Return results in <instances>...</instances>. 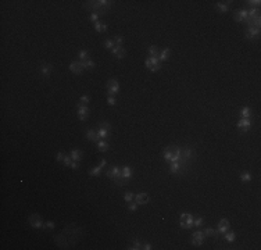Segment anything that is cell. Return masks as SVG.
Listing matches in <instances>:
<instances>
[{"label":"cell","instance_id":"4dcf8cb0","mask_svg":"<svg viewBox=\"0 0 261 250\" xmlns=\"http://www.w3.org/2000/svg\"><path fill=\"white\" fill-rule=\"evenodd\" d=\"M224 235H225L224 238H225L226 242H235V239H236V233H235L233 231H228V232H225Z\"/></svg>","mask_w":261,"mask_h":250},{"label":"cell","instance_id":"4fadbf2b","mask_svg":"<svg viewBox=\"0 0 261 250\" xmlns=\"http://www.w3.org/2000/svg\"><path fill=\"white\" fill-rule=\"evenodd\" d=\"M110 129H111L110 124H108V122H102V124H100V128L97 129V133H99V136L102 139H107Z\"/></svg>","mask_w":261,"mask_h":250},{"label":"cell","instance_id":"836d02e7","mask_svg":"<svg viewBox=\"0 0 261 250\" xmlns=\"http://www.w3.org/2000/svg\"><path fill=\"white\" fill-rule=\"evenodd\" d=\"M114 46L115 45H114V40H113V39H106L104 40V47L107 49V50H111Z\"/></svg>","mask_w":261,"mask_h":250},{"label":"cell","instance_id":"277c9868","mask_svg":"<svg viewBox=\"0 0 261 250\" xmlns=\"http://www.w3.org/2000/svg\"><path fill=\"white\" fill-rule=\"evenodd\" d=\"M193 215L189 213H182L181 214V218H179V225L182 229H189L193 226Z\"/></svg>","mask_w":261,"mask_h":250},{"label":"cell","instance_id":"7dc6e473","mask_svg":"<svg viewBox=\"0 0 261 250\" xmlns=\"http://www.w3.org/2000/svg\"><path fill=\"white\" fill-rule=\"evenodd\" d=\"M115 102H117V100H115L114 96H107V103H108L110 106H114Z\"/></svg>","mask_w":261,"mask_h":250},{"label":"cell","instance_id":"8992f818","mask_svg":"<svg viewBox=\"0 0 261 250\" xmlns=\"http://www.w3.org/2000/svg\"><path fill=\"white\" fill-rule=\"evenodd\" d=\"M161 61L158 60V57H147L146 61H144V65L150 69L151 73H157L160 68H161Z\"/></svg>","mask_w":261,"mask_h":250},{"label":"cell","instance_id":"816d5d0a","mask_svg":"<svg viewBox=\"0 0 261 250\" xmlns=\"http://www.w3.org/2000/svg\"><path fill=\"white\" fill-rule=\"evenodd\" d=\"M107 31V24L106 22H103V29H102V32H106Z\"/></svg>","mask_w":261,"mask_h":250},{"label":"cell","instance_id":"8d00e7d4","mask_svg":"<svg viewBox=\"0 0 261 250\" xmlns=\"http://www.w3.org/2000/svg\"><path fill=\"white\" fill-rule=\"evenodd\" d=\"M54 221H47V222H45V225H43V229H47V231H50V229H54Z\"/></svg>","mask_w":261,"mask_h":250},{"label":"cell","instance_id":"60d3db41","mask_svg":"<svg viewBox=\"0 0 261 250\" xmlns=\"http://www.w3.org/2000/svg\"><path fill=\"white\" fill-rule=\"evenodd\" d=\"M218 225L219 226H229V220L228 218H221L219 222H218Z\"/></svg>","mask_w":261,"mask_h":250},{"label":"cell","instance_id":"52a82bcc","mask_svg":"<svg viewBox=\"0 0 261 250\" xmlns=\"http://www.w3.org/2000/svg\"><path fill=\"white\" fill-rule=\"evenodd\" d=\"M118 92H120V84H118V81L115 78L113 79H108L107 82V96H114V95H117Z\"/></svg>","mask_w":261,"mask_h":250},{"label":"cell","instance_id":"d6a6232c","mask_svg":"<svg viewBox=\"0 0 261 250\" xmlns=\"http://www.w3.org/2000/svg\"><path fill=\"white\" fill-rule=\"evenodd\" d=\"M124 200H125L126 203H131L135 200V195H133L132 192H126L125 195H124Z\"/></svg>","mask_w":261,"mask_h":250},{"label":"cell","instance_id":"bcb514c9","mask_svg":"<svg viewBox=\"0 0 261 250\" xmlns=\"http://www.w3.org/2000/svg\"><path fill=\"white\" fill-rule=\"evenodd\" d=\"M81 103H84V104H88V103L90 102V97L88 96V95H84V96L81 97V100H79Z\"/></svg>","mask_w":261,"mask_h":250},{"label":"cell","instance_id":"83f0119b","mask_svg":"<svg viewBox=\"0 0 261 250\" xmlns=\"http://www.w3.org/2000/svg\"><path fill=\"white\" fill-rule=\"evenodd\" d=\"M240 118H252V109L250 107H243L240 110Z\"/></svg>","mask_w":261,"mask_h":250},{"label":"cell","instance_id":"74e56055","mask_svg":"<svg viewBox=\"0 0 261 250\" xmlns=\"http://www.w3.org/2000/svg\"><path fill=\"white\" fill-rule=\"evenodd\" d=\"M113 40H114V45H115V46H122L124 38L121 36V35H118V36H115V38H114V39H113Z\"/></svg>","mask_w":261,"mask_h":250},{"label":"cell","instance_id":"8fae6325","mask_svg":"<svg viewBox=\"0 0 261 250\" xmlns=\"http://www.w3.org/2000/svg\"><path fill=\"white\" fill-rule=\"evenodd\" d=\"M135 202L138 203V206H146L147 203L150 202V196L147 195L146 192H140L138 195H135Z\"/></svg>","mask_w":261,"mask_h":250},{"label":"cell","instance_id":"5b68a950","mask_svg":"<svg viewBox=\"0 0 261 250\" xmlns=\"http://www.w3.org/2000/svg\"><path fill=\"white\" fill-rule=\"evenodd\" d=\"M28 222H29V225L32 226V228L35 229H43V225H45V222H43L42 217H40L39 214H31L29 217H28Z\"/></svg>","mask_w":261,"mask_h":250},{"label":"cell","instance_id":"f907efd6","mask_svg":"<svg viewBox=\"0 0 261 250\" xmlns=\"http://www.w3.org/2000/svg\"><path fill=\"white\" fill-rule=\"evenodd\" d=\"M99 166L102 167V168H104V167L107 166V160H106V159H102V160H100V164H99Z\"/></svg>","mask_w":261,"mask_h":250},{"label":"cell","instance_id":"ffe728a7","mask_svg":"<svg viewBox=\"0 0 261 250\" xmlns=\"http://www.w3.org/2000/svg\"><path fill=\"white\" fill-rule=\"evenodd\" d=\"M69 156H71V159L74 161H81L82 157H84V153H82V150H78V149H72L69 151Z\"/></svg>","mask_w":261,"mask_h":250},{"label":"cell","instance_id":"2e32d148","mask_svg":"<svg viewBox=\"0 0 261 250\" xmlns=\"http://www.w3.org/2000/svg\"><path fill=\"white\" fill-rule=\"evenodd\" d=\"M246 18H247V10L242 9V10H237V11H235V14H233V20H235V21L243 22Z\"/></svg>","mask_w":261,"mask_h":250},{"label":"cell","instance_id":"e575fe53","mask_svg":"<svg viewBox=\"0 0 261 250\" xmlns=\"http://www.w3.org/2000/svg\"><path fill=\"white\" fill-rule=\"evenodd\" d=\"M203 222H204L203 217H197V218H195V220H193V226H196V228H200V226L203 225Z\"/></svg>","mask_w":261,"mask_h":250},{"label":"cell","instance_id":"f35d334b","mask_svg":"<svg viewBox=\"0 0 261 250\" xmlns=\"http://www.w3.org/2000/svg\"><path fill=\"white\" fill-rule=\"evenodd\" d=\"M246 3L249 4V6H252V9H253V7H254V9H255V7H258V6H260V3H261V2H260V0H249V2H246Z\"/></svg>","mask_w":261,"mask_h":250},{"label":"cell","instance_id":"e0dca14e","mask_svg":"<svg viewBox=\"0 0 261 250\" xmlns=\"http://www.w3.org/2000/svg\"><path fill=\"white\" fill-rule=\"evenodd\" d=\"M53 69H54V67L51 65V64H43L42 67L39 68V73H40V75L42 76H50V74L53 73Z\"/></svg>","mask_w":261,"mask_h":250},{"label":"cell","instance_id":"f1b7e54d","mask_svg":"<svg viewBox=\"0 0 261 250\" xmlns=\"http://www.w3.org/2000/svg\"><path fill=\"white\" fill-rule=\"evenodd\" d=\"M204 236H214V238H217V236L219 235L218 232H217V229H213V228H206L203 231Z\"/></svg>","mask_w":261,"mask_h":250},{"label":"cell","instance_id":"c3c4849f","mask_svg":"<svg viewBox=\"0 0 261 250\" xmlns=\"http://www.w3.org/2000/svg\"><path fill=\"white\" fill-rule=\"evenodd\" d=\"M71 168H72V170H79V161H74V160H72Z\"/></svg>","mask_w":261,"mask_h":250},{"label":"cell","instance_id":"9a60e30c","mask_svg":"<svg viewBox=\"0 0 261 250\" xmlns=\"http://www.w3.org/2000/svg\"><path fill=\"white\" fill-rule=\"evenodd\" d=\"M258 36H260V28H257V27H249L247 28V32H246V39L247 40H253Z\"/></svg>","mask_w":261,"mask_h":250},{"label":"cell","instance_id":"4316f807","mask_svg":"<svg viewBox=\"0 0 261 250\" xmlns=\"http://www.w3.org/2000/svg\"><path fill=\"white\" fill-rule=\"evenodd\" d=\"M239 178H240V181L242 182H244V184H247V182H250L253 179V177H252V174H250L249 171H246V172H242V174L239 175Z\"/></svg>","mask_w":261,"mask_h":250},{"label":"cell","instance_id":"7bdbcfd3","mask_svg":"<svg viewBox=\"0 0 261 250\" xmlns=\"http://www.w3.org/2000/svg\"><path fill=\"white\" fill-rule=\"evenodd\" d=\"M95 29H96V32H102V29H103V22H100V21L95 22Z\"/></svg>","mask_w":261,"mask_h":250},{"label":"cell","instance_id":"f6af8a7d","mask_svg":"<svg viewBox=\"0 0 261 250\" xmlns=\"http://www.w3.org/2000/svg\"><path fill=\"white\" fill-rule=\"evenodd\" d=\"M71 163H72V159H71V156H65V159H64V166H67V167H71Z\"/></svg>","mask_w":261,"mask_h":250},{"label":"cell","instance_id":"cb8c5ba5","mask_svg":"<svg viewBox=\"0 0 261 250\" xmlns=\"http://www.w3.org/2000/svg\"><path fill=\"white\" fill-rule=\"evenodd\" d=\"M142 247H143V243H142L140 241H138V239H133L132 243L128 246V249L129 250H139V249H142Z\"/></svg>","mask_w":261,"mask_h":250},{"label":"cell","instance_id":"681fc988","mask_svg":"<svg viewBox=\"0 0 261 250\" xmlns=\"http://www.w3.org/2000/svg\"><path fill=\"white\" fill-rule=\"evenodd\" d=\"M142 249H144V250H150V249H153V246H151L149 242H146V243H143V247Z\"/></svg>","mask_w":261,"mask_h":250},{"label":"cell","instance_id":"d590c367","mask_svg":"<svg viewBox=\"0 0 261 250\" xmlns=\"http://www.w3.org/2000/svg\"><path fill=\"white\" fill-rule=\"evenodd\" d=\"M64 159H65V153L64 151H58L56 154V160H57L58 163H64Z\"/></svg>","mask_w":261,"mask_h":250},{"label":"cell","instance_id":"7a4b0ae2","mask_svg":"<svg viewBox=\"0 0 261 250\" xmlns=\"http://www.w3.org/2000/svg\"><path fill=\"white\" fill-rule=\"evenodd\" d=\"M114 2H108V0H97V2H85L82 6L84 9L89 10L90 13H96V14L102 15L104 13H107V10H110V7L113 6Z\"/></svg>","mask_w":261,"mask_h":250},{"label":"cell","instance_id":"30bf717a","mask_svg":"<svg viewBox=\"0 0 261 250\" xmlns=\"http://www.w3.org/2000/svg\"><path fill=\"white\" fill-rule=\"evenodd\" d=\"M236 127L239 128V129H242V132H247V131H250V128H252V120H250V118H240V120L237 121Z\"/></svg>","mask_w":261,"mask_h":250},{"label":"cell","instance_id":"7402d4cb","mask_svg":"<svg viewBox=\"0 0 261 250\" xmlns=\"http://www.w3.org/2000/svg\"><path fill=\"white\" fill-rule=\"evenodd\" d=\"M121 171H122V177L125 178V179H131V178H132L133 170L131 168V167L125 166V167H122V168H121Z\"/></svg>","mask_w":261,"mask_h":250},{"label":"cell","instance_id":"5bb4252c","mask_svg":"<svg viewBox=\"0 0 261 250\" xmlns=\"http://www.w3.org/2000/svg\"><path fill=\"white\" fill-rule=\"evenodd\" d=\"M110 51H111V54L115 56L118 60H122V58L125 57V54H126V50L122 47V46H114Z\"/></svg>","mask_w":261,"mask_h":250},{"label":"cell","instance_id":"7c38bea8","mask_svg":"<svg viewBox=\"0 0 261 250\" xmlns=\"http://www.w3.org/2000/svg\"><path fill=\"white\" fill-rule=\"evenodd\" d=\"M204 239H206V236H204V233L201 231H196L195 233L192 235V244L193 246H201L204 242Z\"/></svg>","mask_w":261,"mask_h":250},{"label":"cell","instance_id":"d6986e66","mask_svg":"<svg viewBox=\"0 0 261 250\" xmlns=\"http://www.w3.org/2000/svg\"><path fill=\"white\" fill-rule=\"evenodd\" d=\"M99 133H97L96 129H88L86 131V139L90 142H95V143H97L99 142Z\"/></svg>","mask_w":261,"mask_h":250},{"label":"cell","instance_id":"ac0fdd59","mask_svg":"<svg viewBox=\"0 0 261 250\" xmlns=\"http://www.w3.org/2000/svg\"><path fill=\"white\" fill-rule=\"evenodd\" d=\"M231 3L232 2H218V3L215 4L217 10L221 13H228L229 10H231Z\"/></svg>","mask_w":261,"mask_h":250},{"label":"cell","instance_id":"3957f363","mask_svg":"<svg viewBox=\"0 0 261 250\" xmlns=\"http://www.w3.org/2000/svg\"><path fill=\"white\" fill-rule=\"evenodd\" d=\"M106 175L110 178L111 181H114L115 185H118V186H124V185L128 184V179H125V178L122 177V171H121V168L117 166L110 167V170L106 172Z\"/></svg>","mask_w":261,"mask_h":250},{"label":"cell","instance_id":"44dd1931","mask_svg":"<svg viewBox=\"0 0 261 250\" xmlns=\"http://www.w3.org/2000/svg\"><path fill=\"white\" fill-rule=\"evenodd\" d=\"M170 54H171V49L165 47L162 51H160V56H158V60L161 61V63H164V61H167L170 58Z\"/></svg>","mask_w":261,"mask_h":250},{"label":"cell","instance_id":"d4e9b609","mask_svg":"<svg viewBox=\"0 0 261 250\" xmlns=\"http://www.w3.org/2000/svg\"><path fill=\"white\" fill-rule=\"evenodd\" d=\"M160 56V50L156 45H151L149 47V57H158Z\"/></svg>","mask_w":261,"mask_h":250},{"label":"cell","instance_id":"603a6c76","mask_svg":"<svg viewBox=\"0 0 261 250\" xmlns=\"http://www.w3.org/2000/svg\"><path fill=\"white\" fill-rule=\"evenodd\" d=\"M96 145H97V150L103 151V153H104V151H108V149H110V145H108L107 140H99Z\"/></svg>","mask_w":261,"mask_h":250},{"label":"cell","instance_id":"f546056e","mask_svg":"<svg viewBox=\"0 0 261 250\" xmlns=\"http://www.w3.org/2000/svg\"><path fill=\"white\" fill-rule=\"evenodd\" d=\"M102 167L97 166V167H92V168L89 170V175H92V177H99L100 174H102Z\"/></svg>","mask_w":261,"mask_h":250},{"label":"cell","instance_id":"ab89813d","mask_svg":"<svg viewBox=\"0 0 261 250\" xmlns=\"http://www.w3.org/2000/svg\"><path fill=\"white\" fill-rule=\"evenodd\" d=\"M229 231V226H219L218 225V229H217V232H218L219 235H224L225 232H228Z\"/></svg>","mask_w":261,"mask_h":250},{"label":"cell","instance_id":"ba28073f","mask_svg":"<svg viewBox=\"0 0 261 250\" xmlns=\"http://www.w3.org/2000/svg\"><path fill=\"white\" fill-rule=\"evenodd\" d=\"M76 109H78V118L81 121H86L89 118V107H88V104H84V103L79 102L76 104Z\"/></svg>","mask_w":261,"mask_h":250},{"label":"cell","instance_id":"b9f144b4","mask_svg":"<svg viewBox=\"0 0 261 250\" xmlns=\"http://www.w3.org/2000/svg\"><path fill=\"white\" fill-rule=\"evenodd\" d=\"M136 208H138V203H136V202H135V203L131 202V203L128 204V210H129V211H136Z\"/></svg>","mask_w":261,"mask_h":250},{"label":"cell","instance_id":"6da1fadb","mask_svg":"<svg viewBox=\"0 0 261 250\" xmlns=\"http://www.w3.org/2000/svg\"><path fill=\"white\" fill-rule=\"evenodd\" d=\"M76 229H79V226L76 225V224H69V226H67L60 235H57V238H54V241H56V239H63V242H60L57 246L61 247V249H69L72 244H75L76 242H78V239L72 238V236H81L82 235V232L76 235L75 233Z\"/></svg>","mask_w":261,"mask_h":250},{"label":"cell","instance_id":"484cf974","mask_svg":"<svg viewBox=\"0 0 261 250\" xmlns=\"http://www.w3.org/2000/svg\"><path fill=\"white\" fill-rule=\"evenodd\" d=\"M78 58H79V61H86V60H89V50H85V49H82V50H79V53H78Z\"/></svg>","mask_w":261,"mask_h":250},{"label":"cell","instance_id":"1f68e13d","mask_svg":"<svg viewBox=\"0 0 261 250\" xmlns=\"http://www.w3.org/2000/svg\"><path fill=\"white\" fill-rule=\"evenodd\" d=\"M82 64H84V67H85V69H93L95 68V65H96V63L92 60V58H89V60H86V61H82Z\"/></svg>","mask_w":261,"mask_h":250},{"label":"cell","instance_id":"ee69618b","mask_svg":"<svg viewBox=\"0 0 261 250\" xmlns=\"http://www.w3.org/2000/svg\"><path fill=\"white\" fill-rule=\"evenodd\" d=\"M90 21H93V22H97L99 21V14H96V13H90Z\"/></svg>","mask_w":261,"mask_h":250},{"label":"cell","instance_id":"9c48e42d","mask_svg":"<svg viewBox=\"0 0 261 250\" xmlns=\"http://www.w3.org/2000/svg\"><path fill=\"white\" fill-rule=\"evenodd\" d=\"M69 71H71L72 74H75V75H81V74L85 71V67H84V64H82V61H79V60L72 61V63L69 64Z\"/></svg>","mask_w":261,"mask_h":250}]
</instances>
